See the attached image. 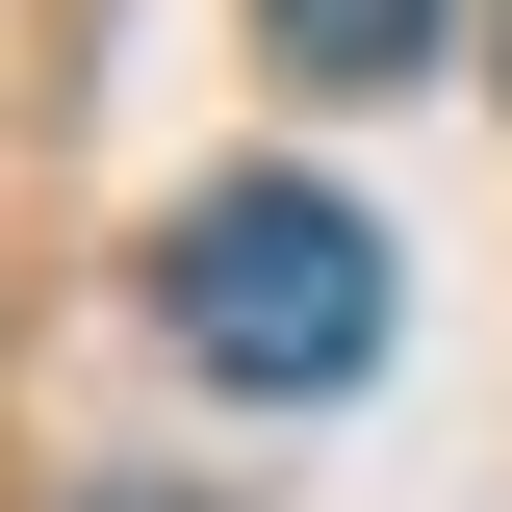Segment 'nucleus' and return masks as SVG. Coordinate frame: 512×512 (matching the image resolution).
<instances>
[{"label":"nucleus","mask_w":512,"mask_h":512,"mask_svg":"<svg viewBox=\"0 0 512 512\" xmlns=\"http://www.w3.org/2000/svg\"><path fill=\"white\" fill-rule=\"evenodd\" d=\"M154 333H180L205 384H282V410H308V384L384 359V231L333 180H205L180 231H154Z\"/></svg>","instance_id":"1"},{"label":"nucleus","mask_w":512,"mask_h":512,"mask_svg":"<svg viewBox=\"0 0 512 512\" xmlns=\"http://www.w3.org/2000/svg\"><path fill=\"white\" fill-rule=\"evenodd\" d=\"M256 52H282V77H410L436 0H256Z\"/></svg>","instance_id":"2"},{"label":"nucleus","mask_w":512,"mask_h":512,"mask_svg":"<svg viewBox=\"0 0 512 512\" xmlns=\"http://www.w3.org/2000/svg\"><path fill=\"white\" fill-rule=\"evenodd\" d=\"M77 512H205V487H77Z\"/></svg>","instance_id":"3"}]
</instances>
